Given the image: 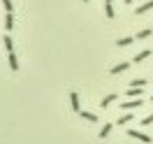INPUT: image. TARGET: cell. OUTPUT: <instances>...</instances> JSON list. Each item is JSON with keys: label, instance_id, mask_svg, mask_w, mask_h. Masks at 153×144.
Listing matches in <instances>:
<instances>
[{"label": "cell", "instance_id": "6da1fadb", "mask_svg": "<svg viewBox=\"0 0 153 144\" xmlns=\"http://www.w3.org/2000/svg\"><path fill=\"white\" fill-rule=\"evenodd\" d=\"M128 135L134 137V140H139V142H144V144H151V135H144V133H139V130H134V128H130Z\"/></svg>", "mask_w": 153, "mask_h": 144}, {"label": "cell", "instance_id": "7a4b0ae2", "mask_svg": "<svg viewBox=\"0 0 153 144\" xmlns=\"http://www.w3.org/2000/svg\"><path fill=\"white\" fill-rule=\"evenodd\" d=\"M142 102L144 100H139V98H137V100H125V102H121V107H123L125 112H130V109H139Z\"/></svg>", "mask_w": 153, "mask_h": 144}, {"label": "cell", "instance_id": "3957f363", "mask_svg": "<svg viewBox=\"0 0 153 144\" xmlns=\"http://www.w3.org/2000/svg\"><path fill=\"white\" fill-rule=\"evenodd\" d=\"M7 60H10V67L16 72V70H19V58H16V54H14V51H10V54H7Z\"/></svg>", "mask_w": 153, "mask_h": 144}, {"label": "cell", "instance_id": "277c9868", "mask_svg": "<svg viewBox=\"0 0 153 144\" xmlns=\"http://www.w3.org/2000/svg\"><path fill=\"white\" fill-rule=\"evenodd\" d=\"M153 10V0H149V2H144V5H139L137 10H134V14H146V12Z\"/></svg>", "mask_w": 153, "mask_h": 144}, {"label": "cell", "instance_id": "5b68a950", "mask_svg": "<svg viewBox=\"0 0 153 144\" xmlns=\"http://www.w3.org/2000/svg\"><path fill=\"white\" fill-rule=\"evenodd\" d=\"M70 102H72V109H74L76 114H79V112H81V105H79V96H76L74 91L70 93Z\"/></svg>", "mask_w": 153, "mask_h": 144}, {"label": "cell", "instance_id": "8992f818", "mask_svg": "<svg viewBox=\"0 0 153 144\" xmlns=\"http://www.w3.org/2000/svg\"><path fill=\"white\" fill-rule=\"evenodd\" d=\"M105 14L107 19H114V0H105Z\"/></svg>", "mask_w": 153, "mask_h": 144}, {"label": "cell", "instance_id": "52a82bcc", "mask_svg": "<svg viewBox=\"0 0 153 144\" xmlns=\"http://www.w3.org/2000/svg\"><path fill=\"white\" fill-rule=\"evenodd\" d=\"M128 67H130V63H128V60H125V63H118V65L111 67V75H121V72H125Z\"/></svg>", "mask_w": 153, "mask_h": 144}, {"label": "cell", "instance_id": "ba28073f", "mask_svg": "<svg viewBox=\"0 0 153 144\" xmlns=\"http://www.w3.org/2000/svg\"><path fill=\"white\" fill-rule=\"evenodd\" d=\"M149 56H151V49H144V51H139V54H137L132 60H134V63H142V60H146Z\"/></svg>", "mask_w": 153, "mask_h": 144}, {"label": "cell", "instance_id": "9c48e42d", "mask_svg": "<svg viewBox=\"0 0 153 144\" xmlns=\"http://www.w3.org/2000/svg\"><path fill=\"white\" fill-rule=\"evenodd\" d=\"M2 26H5V33H10V30L14 28V16H12V14H5V23H2Z\"/></svg>", "mask_w": 153, "mask_h": 144}, {"label": "cell", "instance_id": "30bf717a", "mask_svg": "<svg viewBox=\"0 0 153 144\" xmlns=\"http://www.w3.org/2000/svg\"><path fill=\"white\" fill-rule=\"evenodd\" d=\"M79 116H81V119H86V121H91V123H95V121H97V116L93 114V112H84V109H81Z\"/></svg>", "mask_w": 153, "mask_h": 144}, {"label": "cell", "instance_id": "8fae6325", "mask_svg": "<svg viewBox=\"0 0 153 144\" xmlns=\"http://www.w3.org/2000/svg\"><path fill=\"white\" fill-rule=\"evenodd\" d=\"M2 42H5V49H7V54H10V51H14V42H12L10 33H5V37H2Z\"/></svg>", "mask_w": 153, "mask_h": 144}, {"label": "cell", "instance_id": "7c38bea8", "mask_svg": "<svg viewBox=\"0 0 153 144\" xmlns=\"http://www.w3.org/2000/svg\"><path fill=\"white\" fill-rule=\"evenodd\" d=\"M111 128H114V125H111V123H105V125H102V128H100V140H105L107 135L111 133Z\"/></svg>", "mask_w": 153, "mask_h": 144}, {"label": "cell", "instance_id": "4fadbf2b", "mask_svg": "<svg viewBox=\"0 0 153 144\" xmlns=\"http://www.w3.org/2000/svg\"><path fill=\"white\" fill-rule=\"evenodd\" d=\"M116 98H118V96H116V93H109V96H107L105 100L100 102V107H109V105H111V102H114V100H116Z\"/></svg>", "mask_w": 153, "mask_h": 144}, {"label": "cell", "instance_id": "5bb4252c", "mask_svg": "<svg viewBox=\"0 0 153 144\" xmlns=\"http://www.w3.org/2000/svg\"><path fill=\"white\" fill-rule=\"evenodd\" d=\"M2 7H5V14H12L14 12V2L12 0H2Z\"/></svg>", "mask_w": 153, "mask_h": 144}, {"label": "cell", "instance_id": "9a60e30c", "mask_svg": "<svg viewBox=\"0 0 153 144\" xmlns=\"http://www.w3.org/2000/svg\"><path fill=\"white\" fill-rule=\"evenodd\" d=\"M130 86H132V88H144V86H146V79H132Z\"/></svg>", "mask_w": 153, "mask_h": 144}, {"label": "cell", "instance_id": "2e32d148", "mask_svg": "<svg viewBox=\"0 0 153 144\" xmlns=\"http://www.w3.org/2000/svg\"><path fill=\"white\" fill-rule=\"evenodd\" d=\"M130 121H132V114H125V116H118V121H116V123H118V125H125V123H130Z\"/></svg>", "mask_w": 153, "mask_h": 144}, {"label": "cell", "instance_id": "e0dca14e", "mask_svg": "<svg viewBox=\"0 0 153 144\" xmlns=\"http://www.w3.org/2000/svg\"><path fill=\"white\" fill-rule=\"evenodd\" d=\"M146 37H151V28H144L137 33V40H146Z\"/></svg>", "mask_w": 153, "mask_h": 144}, {"label": "cell", "instance_id": "ac0fdd59", "mask_svg": "<svg viewBox=\"0 0 153 144\" xmlns=\"http://www.w3.org/2000/svg\"><path fill=\"white\" fill-rule=\"evenodd\" d=\"M128 96H130V98H139V96H142V88H132V86H130V88H128Z\"/></svg>", "mask_w": 153, "mask_h": 144}, {"label": "cell", "instance_id": "d6986e66", "mask_svg": "<svg viewBox=\"0 0 153 144\" xmlns=\"http://www.w3.org/2000/svg\"><path fill=\"white\" fill-rule=\"evenodd\" d=\"M132 42H134L132 37H121L118 42H116V44H118V47H128V44H132Z\"/></svg>", "mask_w": 153, "mask_h": 144}, {"label": "cell", "instance_id": "ffe728a7", "mask_svg": "<svg viewBox=\"0 0 153 144\" xmlns=\"http://www.w3.org/2000/svg\"><path fill=\"white\" fill-rule=\"evenodd\" d=\"M149 123H153V112L149 116H144V119H142V125H149Z\"/></svg>", "mask_w": 153, "mask_h": 144}, {"label": "cell", "instance_id": "44dd1931", "mask_svg": "<svg viewBox=\"0 0 153 144\" xmlns=\"http://www.w3.org/2000/svg\"><path fill=\"white\" fill-rule=\"evenodd\" d=\"M130 2H132V0H125V5H130Z\"/></svg>", "mask_w": 153, "mask_h": 144}, {"label": "cell", "instance_id": "7402d4cb", "mask_svg": "<svg viewBox=\"0 0 153 144\" xmlns=\"http://www.w3.org/2000/svg\"><path fill=\"white\" fill-rule=\"evenodd\" d=\"M84 2H91V0H84Z\"/></svg>", "mask_w": 153, "mask_h": 144}, {"label": "cell", "instance_id": "603a6c76", "mask_svg": "<svg viewBox=\"0 0 153 144\" xmlns=\"http://www.w3.org/2000/svg\"><path fill=\"white\" fill-rule=\"evenodd\" d=\"M151 100H153V98H151Z\"/></svg>", "mask_w": 153, "mask_h": 144}]
</instances>
